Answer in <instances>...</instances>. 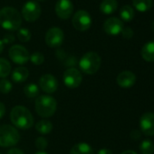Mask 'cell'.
Segmentation results:
<instances>
[{
	"label": "cell",
	"instance_id": "cell-18",
	"mask_svg": "<svg viewBox=\"0 0 154 154\" xmlns=\"http://www.w3.org/2000/svg\"><path fill=\"white\" fill-rule=\"evenodd\" d=\"M56 56L57 58L64 63V65L65 66H74L76 63H77V60H76V58L72 56V55H69L67 54L65 51H64L62 49H58L56 51ZM72 68V67H71Z\"/></svg>",
	"mask_w": 154,
	"mask_h": 154
},
{
	"label": "cell",
	"instance_id": "cell-5",
	"mask_svg": "<svg viewBox=\"0 0 154 154\" xmlns=\"http://www.w3.org/2000/svg\"><path fill=\"white\" fill-rule=\"evenodd\" d=\"M20 140V134L15 127L4 125L0 126V146L1 147H12L18 143Z\"/></svg>",
	"mask_w": 154,
	"mask_h": 154
},
{
	"label": "cell",
	"instance_id": "cell-16",
	"mask_svg": "<svg viewBox=\"0 0 154 154\" xmlns=\"http://www.w3.org/2000/svg\"><path fill=\"white\" fill-rule=\"evenodd\" d=\"M29 76V71L25 67H17L12 72V79L15 83L25 82Z\"/></svg>",
	"mask_w": 154,
	"mask_h": 154
},
{
	"label": "cell",
	"instance_id": "cell-12",
	"mask_svg": "<svg viewBox=\"0 0 154 154\" xmlns=\"http://www.w3.org/2000/svg\"><path fill=\"white\" fill-rule=\"evenodd\" d=\"M39 87L44 92L52 94L57 90L58 81L54 76L51 74H44L39 79Z\"/></svg>",
	"mask_w": 154,
	"mask_h": 154
},
{
	"label": "cell",
	"instance_id": "cell-15",
	"mask_svg": "<svg viewBox=\"0 0 154 154\" xmlns=\"http://www.w3.org/2000/svg\"><path fill=\"white\" fill-rule=\"evenodd\" d=\"M136 82V76L133 72L129 70H124L121 72L117 77V84L123 88H128L133 87Z\"/></svg>",
	"mask_w": 154,
	"mask_h": 154
},
{
	"label": "cell",
	"instance_id": "cell-26",
	"mask_svg": "<svg viewBox=\"0 0 154 154\" xmlns=\"http://www.w3.org/2000/svg\"><path fill=\"white\" fill-rule=\"evenodd\" d=\"M140 151L142 154H153L154 144L150 140H144L141 143Z\"/></svg>",
	"mask_w": 154,
	"mask_h": 154
},
{
	"label": "cell",
	"instance_id": "cell-2",
	"mask_svg": "<svg viewBox=\"0 0 154 154\" xmlns=\"http://www.w3.org/2000/svg\"><path fill=\"white\" fill-rule=\"evenodd\" d=\"M12 124L18 129L27 130L34 125V117L31 112L23 106L13 107L10 113Z\"/></svg>",
	"mask_w": 154,
	"mask_h": 154
},
{
	"label": "cell",
	"instance_id": "cell-10",
	"mask_svg": "<svg viewBox=\"0 0 154 154\" xmlns=\"http://www.w3.org/2000/svg\"><path fill=\"white\" fill-rule=\"evenodd\" d=\"M64 83L69 88H78L83 80L81 72L75 68H69L64 73Z\"/></svg>",
	"mask_w": 154,
	"mask_h": 154
},
{
	"label": "cell",
	"instance_id": "cell-31",
	"mask_svg": "<svg viewBox=\"0 0 154 154\" xmlns=\"http://www.w3.org/2000/svg\"><path fill=\"white\" fill-rule=\"evenodd\" d=\"M125 39H131L133 36V30L131 27H123L122 32H121Z\"/></svg>",
	"mask_w": 154,
	"mask_h": 154
},
{
	"label": "cell",
	"instance_id": "cell-11",
	"mask_svg": "<svg viewBox=\"0 0 154 154\" xmlns=\"http://www.w3.org/2000/svg\"><path fill=\"white\" fill-rule=\"evenodd\" d=\"M123 22L117 17H111L108 18L103 23V30L104 32L112 36H116L120 34L123 29Z\"/></svg>",
	"mask_w": 154,
	"mask_h": 154
},
{
	"label": "cell",
	"instance_id": "cell-38",
	"mask_svg": "<svg viewBox=\"0 0 154 154\" xmlns=\"http://www.w3.org/2000/svg\"><path fill=\"white\" fill-rule=\"evenodd\" d=\"M3 50H4V43H3L2 40H0V53L3 51Z\"/></svg>",
	"mask_w": 154,
	"mask_h": 154
},
{
	"label": "cell",
	"instance_id": "cell-32",
	"mask_svg": "<svg viewBox=\"0 0 154 154\" xmlns=\"http://www.w3.org/2000/svg\"><path fill=\"white\" fill-rule=\"evenodd\" d=\"M14 41H15V36L11 33L5 34L2 39V42L4 44H10V43L14 42Z\"/></svg>",
	"mask_w": 154,
	"mask_h": 154
},
{
	"label": "cell",
	"instance_id": "cell-1",
	"mask_svg": "<svg viewBox=\"0 0 154 154\" xmlns=\"http://www.w3.org/2000/svg\"><path fill=\"white\" fill-rule=\"evenodd\" d=\"M22 24V15L14 7L5 6L0 10V25L7 31H17Z\"/></svg>",
	"mask_w": 154,
	"mask_h": 154
},
{
	"label": "cell",
	"instance_id": "cell-13",
	"mask_svg": "<svg viewBox=\"0 0 154 154\" xmlns=\"http://www.w3.org/2000/svg\"><path fill=\"white\" fill-rule=\"evenodd\" d=\"M74 12V4L71 0H58L55 5L56 15L61 19H68Z\"/></svg>",
	"mask_w": 154,
	"mask_h": 154
},
{
	"label": "cell",
	"instance_id": "cell-8",
	"mask_svg": "<svg viewBox=\"0 0 154 154\" xmlns=\"http://www.w3.org/2000/svg\"><path fill=\"white\" fill-rule=\"evenodd\" d=\"M9 58L11 60L18 65H23L28 62L30 60V54L28 51L22 45H13L8 51Z\"/></svg>",
	"mask_w": 154,
	"mask_h": 154
},
{
	"label": "cell",
	"instance_id": "cell-21",
	"mask_svg": "<svg viewBox=\"0 0 154 154\" xmlns=\"http://www.w3.org/2000/svg\"><path fill=\"white\" fill-rule=\"evenodd\" d=\"M121 20L124 22H131L134 17V9L129 5H123L120 10Z\"/></svg>",
	"mask_w": 154,
	"mask_h": 154
},
{
	"label": "cell",
	"instance_id": "cell-29",
	"mask_svg": "<svg viewBox=\"0 0 154 154\" xmlns=\"http://www.w3.org/2000/svg\"><path fill=\"white\" fill-rule=\"evenodd\" d=\"M13 88V86H12V83L5 79H3L0 80V92L3 93V94H7L9 93Z\"/></svg>",
	"mask_w": 154,
	"mask_h": 154
},
{
	"label": "cell",
	"instance_id": "cell-34",
	"mask_svg": "<svg viewBox=\"0 0 154 154\" xmlns=\"http://www.w3.org/2000/svg\"><path fill=\"white\" fill-rule=\"evenodd\" d=\"M6 154H25L23 152V151H21L20 149H17V148H12L10 149L7 153Z\"/></svg>",
	"mask_w": 154,
	"mask_h": 154
},
{
	"label": "cell",
	"instance_id": "cell-43",
	"mask_svg": "<svg viewBox=\"0 0 154 154\" xmlns=\"http://www.w3.org/2000/svg\"><path fill=\"white\" fill-rule=\"evenodd\" d=\"M0 154H1V153H0Z\"/></svg>",
	"mask_w": 154,
	"mask_h": 154
},
{
	"label": "cell",
	"instance_id": "cell-40",
	"mask_svg": "<svg viewBox=\"0 0 154 154\" xmlns=\"http://www.w3.org/2000/svg\"><path fill=\"white\" fill-rule=\"evenodd\" d=\"M152 30H153V31H154V22H153V23H152Z\"/></svg>",
	"mask_w": 154,
	"mask_h": 154
},
{
	"label": "cell",
	"instance_id": "cell-23",
	"mask_svg": "<svg viewBox=\"0 0 154 154\" xmlns=\"http://www.w3.org/2000/svg\"><path fill=\"white\" fill-rule=\"evenodd\" d=\"M152 0H133V5L139 12H147L152 7Z\"/></svg>",
	"mask_w": 154,
	"mask_h": 154
},
{
	"label": "cell",
	"instance_id": "cell-9",
	"mask_svg": "<svg viewBox=\"0 0 154 154\" xmlns=\"http://www.w3.org/2000/svg\"><path fill=\"white\" fill-rule=\"evenodd\" d=\"M45 43L51 48H59L64 40V34L61 28L51 27L45 33Z\"/></svg>",
	"mask_w": 154,
	"mask_h": 154
},
{
	"label": "cell",
	"instance_id": "cell-19",
	"mask_svg": "<svg viewBox=\"0 0 154 154\" xmlns=\"http://www.w3.org/2000/svg\"><path fill=\"white\" fill-rule=\"evenodd\" d=\"M142 57L148 62L154 61V42H147L142 49Z\"/></svg>",
	"mask_w": 154,
	"mask_h": 154
},
{
	"label": "cell",
	"instance_id": "cell-41",
	"mask_svg": "<svg viewBox=\"0 0 154 154\" xmlns=\"http://www.w3.org/2000/svg\"><path fill=\"white\" fill-rule=\"evenodd\" d=\"M37 1H39V2H41V1H44V0H36V2H37Z\"/></svg>",
	"mask_w": 154,
	"mask_h": 154
},
{
	"label": "cell",
	"instance_id": "cell-20",
	"mask_svg": "<svg viewBox=\"0 0 154 154\" xmlns=\"http://www.w3.org/2000/svg\"><path fill=\"white\" fill-rule=\"evenodd\" d=\"M70 154H93V150L88 143H80L71 149Z\"/></svg>",
	"mask_w": 154,
	"mask_h": 154
},
{
	"label": "cell",
	"instance_id": "cell-30",
	"mask_svg": "<svg viewBox=\"0 0 154 154\" xmlns=\"http://www.w3.org/2000/svg\"><path fill=\"white\" fill-rule=\"evenodd\" d=\"M34 144H35V147L42 152V151H44L47 148L48 143H47V140L44 137H38L35 140Z\"/></svg>",
	"mask_w": 154,
	"mask_h": 154
},
{
	"label": "cell",
	"instance_id": "cell-4",
	"mask_svg": "<svg viewBox=\"0 0 154 154\" xmlns=\"http://www.w3.org/2000/svg\"><path fill=\"white\" fill-rule=\"evenodd\" d=\"M102 64L101 57L94 51H89L85 53L79 61V67L81 70L88 75L96 73Z\"/></svg>",
	"mask_w": 154,
	"mask_h": 154
},
{
	"label": "cell",
	"instance_id": "cell-3",
	"mask_svg": "<svg viewBox=\"0 0 154 154\" xmlns=\"http://www.w3.org/2000/svg\"><path fill=\"white\" fill-rule=\"evenodd\" d=\"M34 107L38 116L44 118H48L55 113L57 108V102L53 97L43 95L37 97L35 99Z\"/></svg>",
	"mask_w": 154,
	"mask_h": 154
},
{
	"label": "cell",
	"instance_id": "cell-22",
	"mask_svg": "<svg viewBox=\"0 0 154 154\" xmlns=\"http://www.w3.org/2000/svg\"><path fill=\"white\" fill-rule=\"evenodd\" d=\"M35 130L41 134H48L53 130V124L48 120H41L35 125Z\"/></svg>",
	"mask_w": 154,
	"mask_h": 154
},
{
	"label": "cell",
	"instance_id": "cell-39",
	"mask_svg": "<svg viewBox=\"0 0 154 154\" xmlns=\"http://www.w3.org/2000/svg\"><path fill=\"white\" fill-rule=\"evenodd\" d=\"M34 154H48L47 152H44V151H40V152H36V153H34Z\"/></svg>",
	"mask_w": 154,
	"mask_h": 154
},
{
	"label": "cell",
	"instance_id": "cell-25",
	"mask_svg": "<svg viewBox=\"0 0 154 154\" xmlns=\"http://www.w3.org/2000/svg\"><path fill=\"white\" fill-rule=\"evenodd\" d=\"M11 71V64L10 62L4 59V58H0V78L5 79L6 78Z\"/></svg>",
	"mask_w": 154,
	"mask_h": 154
},
{
	"label": "cell",
	"instance_id": "cell-28",
	"mask_svg": "<svg viewBox=\"0 0 154 154\" xmlns=\"http://www.w3.org/2000/svg\"><path fill=\"white\" fill-rule=\"evenodd\" d=\"M30 60L34 65H41L44 61V56L43 55V53L35 51L32 55H30Z\"/></svg>",
	"mask_w": 154,
	"mask_h": 154
},
{
	"label": "cell",
	"instance_id": "cell-36",
	"mask_svg": "<svg viewBox=\"0 0 154 154\" xmlns=\"http://www.w3.org/2000/svg\"><path fill=\"white\" fill-rule=\"evenodd\" d=\"M97 154H113V152L112 151H110V150H108V149H102V150H100Z\"/></svg>",
	"mask_w": 154,
	"mask_h": 154
},
{
	"label": "cell",
	"instance_id": "cell-35",
	"mask_svg": "<svg viewBox=\"0 0 154 154\" xmlns=\"http://www.w3.org/2000/svg\"><path fill=\"white\" fill-rule=\"evenodd\" d=\"M5 114V106L2 102H0V119L4 117Z\"/></svg>",
	"mask_w": 154,
	"mask_h": 154
},
{
	"label": "cell",
	"instance_id": "cell-37",
	"mask_svg": "<svg viewBox=\"0 0 154 154\" xmlns=\"http://www.w3.org/2000/svg\"><path fill=\"white\" fill-rule=\"evenodd\" d=\"M122 154H137L135 152H133V151H125V152H123Z\"/></svg>",
	"mask_w": 154,
	"mask_h": 154
},
{
	"label": "cell",
	"instance_id": "cell-42",
	"mask_svg": "<svg viewBox=\"0 0 154 154\" xmlns=\"http://www.w3.org/2000/svg\"><path fill=\"white\" fill-rule=\"evenodd\" d=\"M71 1H72V0H71Z\"/></svg>",
	"mask_w": 154,
	"mask_h": 154
},
{
	"label": "cell",
	"instance_id": "cell-33",
	"mask_svg": "<svg viewBox=\"0 0 154 154\" xmlns=\"http://www.w3.org/2000/svg\"><path fill=\"white\" fill-rule=\"evenodd\" d=\"M142 136V132L141 131H138V130H133L132 131L131 133V138L134 141H137L141 138Z\"/></svg>",
	"mask_w": 154,
	"mask_h": 154
},
{
	"label": "cell",
	"instance_id": "cell-27",
	"mask_svg": "<svg viewBox=\"0 0 154 154\" xmlns=\"http://www.w3.org/2000/svg\"><path fill=\"white\" fill-rule=\"evenodd\" d=\"M17 39L21 42H27L31 39V32L26 28H19L16 33Z\"/></svg>",
	"mask_w": 154,
	"mask_h": 154
},
{
	"label": "cell",
	"instance_id": "cell-24",
	"mask_svg": "<svg viewBox=\"0 0 154 154\" xmlns=\"http://www.w3.org/2000/svg\"><path fill=\"white\" fill-rule=\"evenodd\" d=\"M24 93L28 98L37 97L39 95V88L34 83H29L24 88Z\"/></svg>",
	"mask_w": 154,
	"mask_h": 154
},
{
	"label": "cell",
	"instance_id": "cell-17",
	"mask_svg": "<svg viewBox=\"0 0 154 154\" xmlns=\"http://www.w3.org/2000/svg\"><path fill=\"white\" fill-rule=\"evenodd\" d=\"M118 7L117 0H103L100 5V10L104 14H113Z\"/></svg>",
	"mask_w": 154,
	"mask_h": 154
},
{
	"label": "cell",
	"instance_id": "cell-7",
	"mask_svg": "<svg viewBox=\"0 0 154 154\" xmlns=\"http://www.w3.org/2000/svg\"><path fill=\"white\" fill-rule=\"evenodd\" d=\"M41 12L42 10H41L40 5L36 1L30 0V1H27L24 5L22 8L21 15L25 21L33 23L40 17Z\"/></svg>",
	"mask_w": 154,
	"mask_h": 154
},
{
	"label": "cell",
	"instance_id": "cell-14",
	"mask_svg": "<svg viewBox=\"0 0 154 154\" xmlns=\"http://www.w3.org/2000/svg\"><path fill=\"white\" fill-rule=\"evenodd\" d=\"M141 132L146 136H154V114L145 113L140 119Z\"/></svg>",
	"mask_w": 154,
	"mask_h": 154
},
{
	"label": "cell",
	"instance_id": "cell-6",
	"mask_svg": "<svg viewBox=\"0 0 154 154\" xmlns=\"http://www.w3.org/2000/svg\"><path fill=\"white\" fill-rule=\"evenodd\" d=\"M72 23L77 31L84 32L90 29L92 25V17L87 11L79 10L74 14Z\"/></svg>",
	"mask_w": 154,
	"mask_h": 154
}]
</instances>
